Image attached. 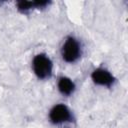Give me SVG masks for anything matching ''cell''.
I'll use <instances>...</instances> for the list:
<instances>
[{
	"instance_id": "277c9868",
	"label": "cell",
	"mask_w": 128,
	"mask_h": 128,
	"mask_svg": "<svg viewBox=\"0 0 128 128\" xmlns=\"http://www.w3.org/2000/svg\"><path fill=\"white\" fill-rule=\"evenodd\" d=\"M91 78L94 83L101 86H107V87H110L115 81V78L113 77V75L108 70L103 68L95 69L91 74Z\"/></svg>"
},
{
	"instance_id": "3957f363",
	"label": "cell",
	"mask_w": 128,
	"mask_h": 128,
	"mask_svg": "<svg viewBox=\"0 0 128 128\" xmlns=\"http://www.w3.org/2000/svg\"><path fill=\"white\" fill-rule=\"evenodd\" d=\"M49 119L54 124H61L71 119V112L64 104L55 105L49 112Z\"/></svg>"
},
{
	"instance_id": "7a4b0ae2",
	"label": "cell",
	"mask_w": 128,
	"mask_h": 128,
	"mask_svg": "<svg viewBox=\"0 0 128 128\" xmlns=\"http://www.w3.org/2000/svg\"><path fill=\"white\" fill-rule=\"evenodd\" d=\"M81 55V48L79 42L72 36L66 38L62 48H61V56L64 61L68 63H73Z\"/></svg>"
},
{
	"instance_id": "8992f818",
	"label": "cell",
	"mask_w": 128,
	"mask_h": 128,
	"mask_svg": "<svg viewBox=\"0 0 128 128\" xmlns=\"http://www.w3.org/2000/svg\"><path fill=\"white\" fill-rule=\"evenodd\" d=\"M75 89V84L68 77H61L58 81V90L63 95H70Z\"/></svg>"
},
{
	"instance_id": "6da1fadb",
	"label": "cell",
	"mask_w": 128,
	"mask_h": 128,
	"mask_svg": "<svg viewBox=\"0 0 128 128\" xmlns=\"http://www.w3.org/2000/svg\"><path fill=\"white\" fill-rule=\"evenodd\" d=\"M52 61L50 58L44 54L40 53L37 54L32 61V68L35 75L39 79H47L52 74Z\"/></svg>"
},
{
	"instance_id": "5b68a950",
	"label": "cell",
	"mask_w": 128,
	"mask_h": 128,
	"mask_svg": "<svg viewBox=\"0 0 128 128\" xmlns=\"http://www.w3.org/2000/svg\"><path fill=\"white\" fill-rule=\"evenodd\" d=\"M49 3V1H19L17 2V9L21 12H26L31 8H44Z\"/></svg>"
}]
</instances>
